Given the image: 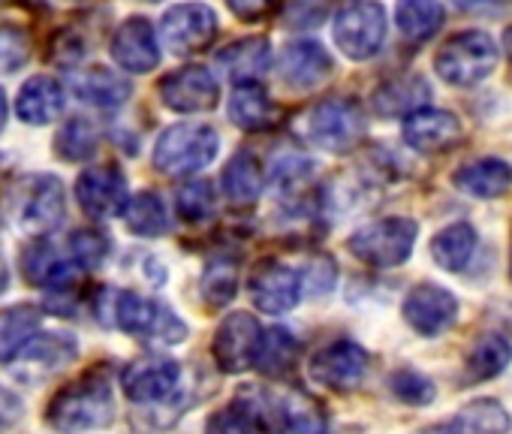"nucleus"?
<instances>
[{
	"instance_id": "25",
	"label": "nucleus",
	"mask_w": 512,
	"mask_h": 434,
	"mask_svg": "<svg viewBox=\"0 0 512 434\" xmlns=\"http://www.w3.org/2000/svg\"><path fill=\"white\" fill-rule=\"evenodd\" d=\"M431 97V85L416 76V73H404V76H395V79H386L374 97H371V106L380 118H407L410 112L422 109Z\"/></svg>"
},
{
	"instance_id": "4",
	"label": "nucleus",
	"mask_w": 512,
	"mask_h": 434,
	"mask_svg": "<svg viewBox=\"0 0 512 434\" xmlns=\"http://www.w3.org/2000/svg\"><path fill=\"white\" fill-rule=\"evenodd\" d=\"M497 43L482 34V31H461L449 37L437 55H434V70L446 85L455 88H473L485 82L494 67H497Z\"/></svg>"
},
{
	"instance_id": "6",
	"label": "nucleus",
	"mask_w": 512,
	"mask_h": 434,
	"mask_svg": "<svg viewBox=\"0 0 512 434\" xmlns=\"http://www.w3.org/2000/svg\"><path fill=\"white\" fill-rule=\"evenodd\" d=\"M386 10L380 0H347L338 10L332 37L350 61H371L386 43Z\"/></svg>"
},
{
	"instance_id": "41",
	"label": "nucleus",
	"mask_w": 512,
	"mask_h": 434,
	"mask_svg": "<svg viewBox=\"0 0 512 434\" xmlns=\"http://www.w3.org/2000/svg\"><path fill=\"white\" fill-rule=\"evenodd\" d=\"M238 293V269L232 263H211L202 275V299L208 308H223Z\"/></svg>"
},
{
	"instance_id": "13",
	"label": "nucleus",
	"mask_w": 512,
	"mask_h": 434,
	"mask_svg": "<svg viewBox=\"0 0 512 434\" xmlns=\"http://www.w3.org/2000/svg\"><path fill=\"white\" fill-rule=\"evenodd\" d=\"M260 335H263V326L253 314H244V311L226 314V320L220 323V329L214 335L217 368L226 374H238V371L250 368L256 347H260Z\"/></svg>"
},
{
	"instance_id": "47",
	"label": "nucleus",
	"mask_w": 512,
	"mask_h": 434,
	"mask_svg": "<svg viewBox=\"0 0 512 434\" xmlns=\"http://www.w3.org/2000/svg\"><path fill=\"white\" fill-rule=\"evenodd\" d=\"M22 413H25V404H22V398H19L13 389L0 386V434L10 431V428H13V425L22 419Z\"/></svg>"
},
{
	"instance_id": "43",
	"label": "nucleus",
	"mask_w": 512,
	"mask_h": 434,
	"mask_svg": "<svg viewBox=\"0 0 512 434\" xmlns=\"http://www.w3.org/2000/svg\"><path fill=\"white\" fill-rule=\"evenodd\" d=\"M314 175V163L308 157H299V154H290L284 160L275 163L272 169V184L281 190V193H293V190H302Z\"/></svg>"
},
{
	"instance_id": "14",
	"label": "nucleus",
	"mask_w": 512,
	"mask_h": 434,
	"mask_svg": "<svg viewBox=\"0 0 512 434\" xmlns=\"http://www.w3.org/2000/svg\"><path fill=\"white\" fill-rule=\"evenodd\" d=\"M109 52L124 73L142 76V73L157 70L160 64V37L148 19L133 16L118 25V31L112 34Z\"/></svg>"
},
{
	"instance_id": "22",
	"label": "nucleus",
	"mask_w": 512,
	"mask_h": 434,
	"mask_svg": "<svg viewBox=\"0 0 512 434\" xmlns=\"http://www.w3.org/2000/svg\"><path fill=\"white\" fill-rule=\"evenodd\" d=\"M226 115L235 127H241L247 133H260V130H269L278 124L281 109L263 85L241 82V85H235V91L229 97Z\"/></svg>"
},
{
	"instance_id": "32",
	"label": "nucleus",
	"mask_w": 512,
	"mask_h": 434,
	"mask_svg": "<svg viewBox=\"0 0 512 434\" xmlns=\"http://www.w3.org/2000/svg\"><path fill=\"white\" fill-rule=\"evenodd\" d=\"M473 251H476V230L464 221L443 227L431 239V257L446 272H461L470 263Z\"/></svg>"
},
{
	"instance_id": "18",
	"label": "nucleus",
	"mask_w": 512,
	"mask_h": 434,
	"mask_svg": "<svg viewBox=\"0 0 512 434\" xmlns=\"http://www.w3.org/2000/svg\"><path fill=\"white\" fill-rule=\"evenodd\" d=\"M278 70H281L284 85L296 91H311L332 76L335 61L317 40H296L281 52Z\"/></svg>"
},
{
	"instance_id": "46",
	"label": "nucleus",
	"mask_w": 512,
	"mask_h": 434,
	"mask_svg": "<svg viewBox=\"0 0 512 434\" xmlns=\"http://www.w3.org/2000/svg\"><path fill=\"white\" fill-rule=\"evenodd\" d=\"M335 275H338L335 272V263L329 257H317L308 266V272L302 275V290H308L314 296H326L335 287Z\"/></svg>"
},
{
	"instance_id": "5",
	"label": "nucleus",
	"mask_w": 512,
	"mask_h": 434,
	"mask_svg": "<svg viewBox=\"0 0 512 434\" xmlns=\"http://www.w3.org/2000/svg\"><path fill=\"white\" fill-rule=\"evenodd\" d=\"M419 227L413 217H383V221L365 224L347 242L350 254L371 269H398L410 260Z\"/></svg>"
},
{
	"instance_id": "29",
	"label": "nucleus",
	"mask_w": 512,
	"mask_h": 434,
	"mask_svg": "<svg viewBox=\"0 0 512 434\" xmlns=\"http://www.w3.org/2000/svg\"><path fill=\"white\" fill-rule=\"evenodd\" d=\"M220 184L232 205H253L266 190V172L250 151H235L223 169Z\"/></svg>"
},
{
	"instance_id": "2",
	"label": "nucleus",
	"mask_w": 512,
	"mask_h": 434,
	"mask_svg": "<svg viewBox=\"0 0 512 434\" xmlns=\"http://www.w3.org/2000/svg\"><path fill=\"white\" fill-rule=\"evenodd\" d=\"M112 314L115 326L124 329L127 335L154 344V347H172L187 338L184 320L160 299L142 296L133 290H118L112 293Z\"/></svg>"
},
{
	"instance_id": "40",
	"label": "nucleus",
	"mask_w": 512,
	"mask_h": 434,
	"mask_svg": "<svg viewBox=\"0 0 512 434\" xmlns=\"http://www.w3.org/2000/svg\"><path fill=\"white\" fill-rule=\"evenodd\" d=\"M109 251H112V242L97 227H85L70 236V257L79 269H100Z\"/></svg>"
},
{
	"instance_id": "34",
	"label": "nucleus",
	"mask_w": 512,
	"mask_h": 434,
	"mask_svg": "<svg viewBox=\"0 0 512 434\" xmlns=\"http://www.w3.org/2000/svg\"><path fill=\"white\" fill-rule=\"evenodd\" d=\"M509 362H512V344L503 335H482L467 356L464 377L473 383H482V380L503 374Z\"/></svg>"
},
{
	"instance_id": "38",
	"label": "nucleus",
	"mask_w": 512,
	"mask_h": 434,
	"mask_svg": "<svg viewBox=\"0 0 512 434\" xmlns=\"http://www.w3.org/2000/svg\"><path fill=\"white\" fill-rule=\"evenodd\" d=\"M100 148V130L88 121V118H70L55 139V151L70 160V163H82L91 160Z\"/></svg>"
},
{
	"instance_id": "28",
	"label": "nucleus",
	"mask_w": 512,
	"mask_h": 434,
	"mask_svg": "<svg viewBox=\"0 0 512 434\" xmlns=\"http://www.w3.org/2000/svg\"><path fill=\"white\" fill-rule=\"evenodd\" d=\"M73 91L79 100H85L88 106H97V109H118L133 94L130 82L109 67H91V70L76 73Z\"/></svg>"
},
{
	"instance_id": "36",
	"label": "nucleus",
	"mask_w": 512,
	"mask_h": 434,
	"mask_svg": "<svg viewBox=\"0 0 512 434\" xmlns=\"http://www.w3.org/2000/svg\"><path fill=\"white\" fill-rule=\"evenodd\" d=\"M458 434H506L509 431V413L494 398H476L473 404L461 407V413L452 419Z\"/></svg>"
},
{
	"instance_id": "3",
	"label": "nucleus",
	"mask_w": 512,
	"mask_h": 434,
	"mask_svg": "<svg viewBox=\"0 0 512 434\" xmlns=\"http://www.w3.org/2000/svg\"><path fill=\"white\" fill-rule=\"evenodd\" d=\"M220 151V133L211 124H175L160 133L154 145V169L172 178L196 175L214 163Z\"/></svg>"
},
{
	"instance_id": "15",
	"label": "nucleus",
	"mask_w": 512,
	"mask_h": 434,
	"mask_svg": "<svg viewBox=\"0 0 512 434\" xmlns=\"http://www.w3.org/2000/svg\"><path fill=\"white\" fill-rule=\"evenodd\" d=\"M365 371H368V353L362 344L350 338H338L326 344L311 359V377L329 389H353L362 383Z\"/></svg>"
},
{
	"instance_id": "19",
	"label": "nucleus",
	"mask_w": 512,
	"mask_h": 434,
	"mask_svg": "<svg viewBox=\"0 0 512 434\" xmlns=\"http://www.w3.org/2000/svg\"><path fill=\"white\" fill-rule=\"evenodd\" d=\"M67 214V196H64V184L55 175H37L28 187L25 205H22V224L25 230L43 236L52 233L64 224Z\"/></svg>"
},
{
	"instance_id": "27",
	"label": "nucleus",
	"mask_w": 512,
	"mask_h": 434,
	"mask_svg": "<svg viewBox=\"0 0 512 434\" xmlns=\"http://www.w3.org/2000/svg\"><path fill=\"white\" fill-rule=\"evenodd\" d=\"M275 413L278 434H326L329 428L323 404L302 389H290L287 395L275 398Z\"/></svg>"
},
{
	"instance_id": "33",
	"label": "nucleus",
	"mask_w": 512,
	"mask_h": 434,
	"mask_svg": "<svg viewBox=\"0 0 512 434\" xmlns=\"http://www.w3.org/2000/svg\"><path fill=\"white\" fill-rule=\"evenodd\" d=\"M124 221H127V230L133 236H142V239H157L169 230V217H166V208H163V199L151 190H142L136 196L127 199L124 205Z\"/></svg>"
},
{
	"instance_id": "39",
	"label": "nucleus",
	"mask_w": 512,
	"mask_h": 434,
	"mask_svg": "<svg viewBox=\"0 0 512 434\" xmlns=\"http://www.w3.org/2000/svg\"><path fill=\"white\" fill-rule=\"evenodd\" d=\"M214 205H217V196H214V187L211 181H187L178 193H175V211L181 221L187 224H202L214 214Z\"/></svg>"
},
{
	"instance_id": "31",
	"label": "nucleus",
	"mask_w": 512,
	"mask_h": 434,
	"mask_svg": "<svg viewBox=\"0 0 512 434\" xmlns=\"http://www.w3.org/2000/svg\"><path fill=\"white\" fill-rule=\"evenodd\" d=\"M299 350H302L299 338L290 329L275 326V329L260 335V347H256L253 365L260 368L263 374H269V377H281V374H287L296 365Z\"/></svg>"
},
{
	"instance_id": "35",
	"label": "nucleus",
	"mask_w": 512,
	"mask_h": 434,
	"mask_svg": "<svg viewBox=\"0 0 512 434\" xmlns=\"http://www.w3.org/2000/svg\"><path fill=\"white\" fill-rule=\"evenodd\" d=\"M205 434H266L263 407L253 398H241L214 413L205 425Z\"/></svg>"
},
{
	"instance_id": "11",
	"label": "nucleus",
	"mask_w": 512,
	"mask_h": 434,
	"mask_svg": "<svg viewBox=\"0 0 512 434\" xmlns=\"http://www.w3.org/2000/svg\"><path fill=\"white\" fill-rule=\"evenodd\" d=\"M157 94L166 109L181 112V115H199L217 106L220 85L214 73H208L205 67H181L160 79Z\"/></svg>"
},
{
	"instance_id": "50",
	"label": "nucleus",
	"mask_w": 512,
	"mask_h": 434,
	"mask_svg": "<svg viewBox=\"0 0 512 434\" xmlns=\"http://www.w3.org/2000/svg\"><path fill=\"white\" fill-rule=\"evenodd\" d=\"M7 284H10V269H7V260H4V254H0V293L7 290Z\"/></svg>"
},
{
	"instance_id": "9",
	"label": "nucleus",
	"mask_w": 512,
	"mask_h": 434,
	"mask_svg": "<svg viewBox=\"0 0 512 434\" xmlns=\"http://www.w3.org/2000/svg\"><path fill=\"white\" fill-rule=\"evenodd\" d=\"M127 199H130L127 175L112 163L91 166L76 178V202L88 217H94V221H112V217H121Z\"/></svg>"
},
{
	"instance_id": "16",
	"label": "nucleus",
	"mask_w": 512,
	"mask_h": 434,
	"mask_svg": "<svg viewBox=\"0 0 512 434\" xmlns=\"http://www.w3.org/2000/svg\"><path fill=\"white\" fill-rule=\"evenodd\" d=\"M404 320L425 338L446 332L458 317V299L440 284H419L404 299Z\"/></svg>"
},
{
	"instance_id": "48",
	"label": "nucleus",
	"mask_w": 512,
	"mask_h": 434,
	"mask_svg": "<svg viewBox=\"0 0 512 434\" xmlns=\"http://www.w3.org/2000/svg\"><path fill=\"white\" fill-rule=\"evenodd\" d=\"M416 434H458V431H455V425H452V419H449V422L428 425V428H422V431H416Z\"/></svg>"
},
{
	"instance_id": "51",
	"label": "nucleus",
	"mask_w": 512,
	"mask_h": 434,
	"mask_svg": "<svg viewBox=\"0 0 512 434\" xmlns=\"http://www.w3.org/2000/svg\"><path fill=\"white\" fill-rule=\"evenodd\" d=\"M458 7H476V4H485V0H452Z\"/></svg>"
},
{
	"instance_id": "26",
	"label": "nucleus",
	"mask_w": 512,
	"mask_h": 434,
	"mask_svg": "<svg viewBox=\"0 0 512 434\" xmlns=\"http://www.w3.org/2000/svg\"><path fill=\"white\" fill-rule=\"evenodd\" d=\"M455 187L473 199H497L512 187V166L500 157H482L455 172Z\"/></svg>"
},
{
	"instance_id": "8",
	"label": "nucleus",
	"mask_w": 512,
	"mask_h": 434,
	"mask_svg": "<svg viewBox=\"0 0 512 434\" xmlns=\"http://www.w3.org/2000/svg\"><path fill=\"white\" fill-rule=\"evenodd\" d=\"M217 37V13L208 4L190 0V4H175L160 19V43L172 55H199Z\"/></svg>"
},
{
	"instance_id": "17",
	"label": "nucleus",
	"mask_w": 512,
	"mask_h": 434,
	"mask_svg": "<svg viewBox=\"0 0 512 434\" xmlns=\"http://www.w3.org/2000/svg\"><path fill=\"white\" fill-rule=\"evenodd\" d=\"M22 272L34 287L49 293H64L79 281V266L73 257H64L49 239H34L22 251Z\"/></svg>"
},
{
	"instance_id": "45",
	"label": "nucleus",
	"mask_w": 512,
	"mask_h": 434,
	"mask_svg": "<svg viewBox=\"0 0 512 434\" xmlns=\"http://www.w3.org/2000/svg\"><path fill=\"white\" fill-rule=\"evenodd\" d=\"M226 7L235 19L256 25V22H266L278 13L281 0H226Z\"/></svg>"
},
{
	"instance_id": "10",
	"label": "nucleus",
	"mask_w": 512,
	"mask_h": 434,
	"mask_svg": "<svg viewBox=\"0 0 512 434\" xmlns=\"http://www.w3.org/2000/svg\"><path fill=\"white\" fill-rule=\"evenodd\" d=\"M121 386L136 404H166L181 389V365L166 356L136 359L124 368Z\"/></svg>"
},
{
	"instance_id": "49",
	"label": "nucleus",
	"mask_w": 512,
	"mask_h": 434,
	"mask_svg": "<svg viewBox=\"0 0 512 434\" xmlns=\"http://www.w3.org/2000/svg\"><path fill=\"white\" fill-rule=\"evenodd\" d=\"M7 115H10V106H7V91L0 88V130L7 127Z\"/></svg>"
},
{
	"instance_id": "7",
	"label": "nucleus",
	"mask_w": 512,
	"mask_h": 434,
	"mask_svg": "<svg viewBox=\"0 0 512 434\" xmlns=\"http://www.w3.org/2000/svg\"><path fill=\"white\" fill-rule=\"evenodd\" d=\"M305 133L317 148L332 151V154H347L368 133L365 109L350 97L323 100L311 109V115L305 121Z\"/></svg>"
},
{
	"instance_id": "23",
	"label": "nucleus",
	"mask_w": 512,
	"mask_h": 434,
	"mask_svg": "<svg viewBox=\"0 0 512 434\" xmlns=\"http://www.w3.org/2000/svg\"><path fill=\"white\" fill-rule=\"evenodd\" d=\"M79 353V344L64 335V332H49V335H34L16 359L22 362V377H46L70 365Z\"/></svg>"
},
{
	"instance_id": "44",
	"label": "nucleus",
	"mask_w": 512,
	"mask_h": 434,
	"mask_svg": "<svg viewBox=\"0 0 512 434\" xmlns=\"http://www.w3.org/2000/svg\"><path fill=\"white\" fill-rule=\"evenodd\" d=\"M31 43L19 28H0V73H16L28 64Z\"/></svg>"
},
{
	"instance_id": "24",
	"label": "nucleus",
	"mask_w": 512,
	"mask_h": 434,
	"mask_svg": "<svg viewBox=\"0 0 512 434\" xmlns=\"http://www.w3.org/2000/svg\"><path fill=\"white\" fill-rule=\"evenodd\" d=\"M269 64H272V43L266 37H244L217 52L220 73L235 85L256 82L263 73H269Z\"/></svg>"
},
{
	"instance_id": "12",
	"label": "nucleus",
	"mask_w": 512,
	"mask_h": 434,
	"mask_svg": "<svg viewBox=\"0 0 512 434\" xmlns=\"http://www.w3.org/2000/svg\"><path fill=\"white\" fill-rule=\"evenodd\" d=\"M247 293L263 314H287L302 299V275L284 263H260L247 278Z\"/></svg>"
},
{
	"instance_id": "37",
	"label": "nucleus",
	"mask_w": 512,
	"mask_h": 434,
	"mask_svg": "<svg viewBox=\"0 0 512 434\" xmlns=\"http://www.w3.org/2000/svg\"><path fill=\"white\" fill-rule=\"evenodd\" d=\"M40 326V311L37 308H10L0 317V362L16 359V353L37 335Z\"/></svg>"
},
{
	"instance_id": "20",
	"label": "nucleus",
	"mask_w": 512,
	"mask_h": 434,
	"mask_svg": "<svg viewBox=\"0 0 512 434\" xmlns=\"http://www.w3.org/2000/svg\"><path fill=\"white\" fill-rule=\"evenodd\" d=\"M461 139V121L452 112L422 106L404 118V142L416 151H446Z\"/></svg>"
},
{
	"instance_id": "30",
	"label": "nucleus",
	"mask_w": 512,
	"mask_h": 434,
	"mask_svg": "<svg viewBox=\"0 0 512 434\" xmlns=\"http://www.w3.org/2000/svg\"><path fill=\"white\" fill-rule=\"evenodd\" d=\"M446 10L440 0H398L395 25L407 43H428L443 28Z\"/></svg>"
},
{
	"instance_id": "21",
	"label": "nucleus",
	"mask_w": 512,
	"mask_h": 434,
	"mask_svg": "<svg viewBox=\"0 0 512 434\" xmlns=\"http://www.w3.org/2000/svg\"><path fill=\"white\" fill-rule=\"evenodd\" d=\"M67 109V91L55 76H34L22 85L16 97V112L25 124L46 127L58 121Z\"/></svg>"
},
{
	"instance_id": "42",
	"label": "nucleus",
	"mask_w": 512,
	"mask_h": 434,
	"mask_svg": "<svg viewBox=\"0 0 512 434\" xmlns=\"http://www.w3.org/2000/svg\"><path fill=\"white\" fill-rule=\"evenodd\" d=\"M389 389H392L395 398H401L404 404H413V407L431 404L434 395H437V392H434V383H431L425 374L413 371V368L395 371V374L389 377Z\"/></svg>"
},
{
	"instance_id": "1",
	"label": "nucleus",
	"mask_w": 512,
	"mask_h": 434,
	"mask_svg": "<svg viewBox=\"0 0 512 434\" xmlns=\"http://www.w3.org/2000/svg\"><path fill=\"white\" fill-rule=\"evenodd\" d=\"M115 416L112 386L106 371H91L64 386L49 404V425L61 434H82L106 428Z\"/></svg>"
}]
</instances>
